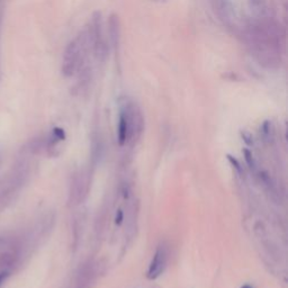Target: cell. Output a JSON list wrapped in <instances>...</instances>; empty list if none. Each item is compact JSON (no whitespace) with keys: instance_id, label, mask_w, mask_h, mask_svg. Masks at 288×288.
<instances>
[{"instance_id":"277c9868","label":"cell","mask_w":288,"mask_h":288,"mask_svg":"<svg viewBox=\"0 0 288 288\" xmlns=\"http://www.w3.org/2000/svg\"><path fill=\"white\" fill-rule=\"evenodd\" d=\"M214 10L224 23H231L234 19V11L229 0H212Z\"/></svg>"},{"instance_id":"5b68a950","label":"cell","mask_w":288,"mask_h":288,"mask_svg":"<svg viewBox=\"0 0 288 288\" xmlns=\"http://www.w3.org/2000/svg\"><path fill=\"white\" fill-rule=\"evenodd\" d=\"M109 39L112 41L113 47H117L119 39V26H118V17L112 16L109 20Z\"/></svg>"},{"instance_id":"7a4b0ae2","label":"cell","mask_w":288,"mask_h":288,"mask_svg":"<svg viewBox=\"0 0 288 288\" xmlns=\"http://www.w3.org/2000/svg\"><path fill=\"white\" fill-rule=\"evenodd\" d=\"M90 50H92V41H90L89 30L86 28L65 48L62 60L63 75L65 77H71L79 72L86 65Z\"/></svg>"},{"instance_id":"6da1fadb","label":"cell","mask_w":288,"mask_h":288,"mask_svg":"<svg viewBox=\"0 0 288 288\" xmlns=\"http://www.w3.org/2000/svg\"><path fill=\"white\" fill-rule=\"evenodd\" d=\"M246 44L259 62L274 68L282 62V35L271 20H260L246 28Z\"/></svg>"},{"instance_id":"ba28073f","label":"cell","mask_w":288,"mask_h":288,"mask_svg":"<svg viewBox=\"0 0 288 288\" xmlns=\"http://www.w3.org/2000/svg\"><path fill=\"white\" fill-rule=\"evenodd\" d=\"M243 288H251V287H250V286H244Z\"/></svg>"},{"instance_id":"52a82bcc","label":"cell","mask_w":288,"mask_h":288,"mask_svg":"<svg viewBox=\"0 0 288 288\" xmlns=\"http://www.w3.org/2000/svg\"><path fill=\"white\" fill-rule=\"evenodd\" d=\"M153 1H158V2H164L166 0H153Z\"/></svg>"},{"instance_id":"3957f363","label":"cell","mask_w":288,"mask_h":288,"mask_svg":"<svg viewBox=\"0 0 288 288\" xmlns=\"http://www.w3.org/2000/svg\"><path fill=\"white\" fill-rule=\"evenodd\" d=\"M167 261H168V249L164 243L160 244L157 250H155V253L153 258H152L151 263L149 266V270H147V278L150 279H155L158 278L160 275H161L164 269L167 267Z\"/></svg>"},{"instance_id":"8992f818","label":"cell","mask_w":288,"mask_h":288,"mask_svg":"<svg viewBox=\"0 0 288 288\" xmlns=\"http://www.w3.org/2000/svg\"><path fill=\"white\" fill-rule=\"evenodd\" d=\"M7 276H8L7 273H1V274H0V285H1L2 282L5 281V279L7 278Z\"/></svg>"}]
</instances>
